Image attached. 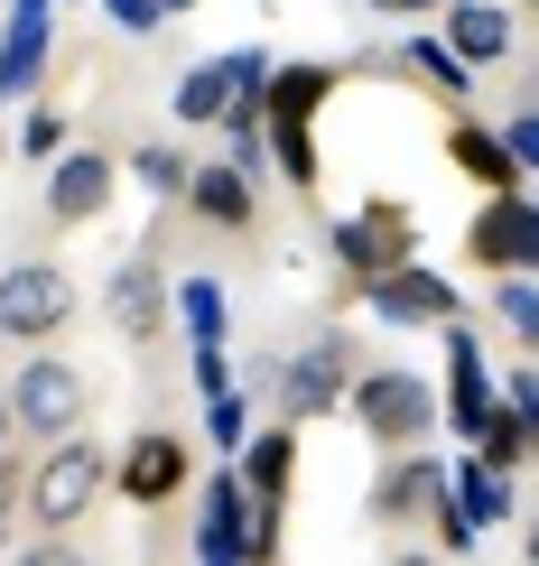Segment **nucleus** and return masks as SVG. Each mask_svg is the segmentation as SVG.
Masks as SVG:
<instances>
[{
	"label": "nucleus",
	"mask_w": 539,
	"mask_h": 566,
	"mask_svg": "<svg viewBox=\"0 0 539 566\" xmlns=\"http://www.w3.org/2000/svg\"><path fill=\"white\" fill-rule=\"evenodd\" d=\"M103 492H112L103 446L56 437V446L29 464V521H38V530H75V521H93V502H103Z\"/></svg>",
	"instance_id": "1"
},
{
	"label": "nucleus",
	"mask_w": 539,
	"mask_h": 566,
	"mask_svg": "<svg viewBox=\"0 0 539 566\" xmlns=\"http://www.w3.org/2000/svg\"><path fill=\"white\" fill-rule=\"evenodd\" d=\"M10 418H19V437H84V418H93V381H84V363H65V353H29L19 363V381H10Z\"/></svg>",
	"instance_id": "2"
},
{
	"label": "nucleus",
	"mask_w": 539,
	"mask_h": 566,
	"mask_svg": "<svg viewBox=\"0 0 539 566\" xmlns=\"http://www.w3.org/2000/svg\"><path fill=\"white\" fill-rule=\"evenodd\" d=\"M344 409L363 418V437H382V446H410L418 437H437V390L418 381L410 363H372V371H354V399H344Z\"/></svg>",
	"instance_id": "3"
},
{
	"label": "nucleus",
	"mask_w": 539,
	"mask_h": 566,
	"mask_svg": "<svg viewBox=\"0 0 539 566\" xmlns=\"http://www.w3.org/2000/svg\"><path fill=\"white\" fill-rule=\"evenodd\" d=\"M75 270L56 261H10L0 270V344H56L75 325Z\"/></svg>",
	"instance_id": "4"
},
{
	"label": "nucleus",
	"mask_w": 539,
	"mask_h": 566,
	"mask_svg": "<svg viewBox=\"0 0 539 566\" xmlns=\"http://www.w3.org/2000/svg\"><path fill=\"white\" fill-rule=\"evenodd\" d=\"M410 251H418V223H410V205L401 196H372L363 214H344L335 223V261H344V279H382V270H410Z\"/></svg>",
	"instance_id": "5"
},
{
	"label": "nucleus",
	"mask_w": 539,
	"mask_h": 566,
	"mask_svg": "<svg viewBox=\"0 0 539 566\" xmlns=\"http://www.w3.org/2000/svg\"><path fill=\"white\" fill-rule=\"evenodd\" d=\"M465 261L494 279H539V205L530 196H494L465 223Z\"/></svg>",
	"instance_id": "6"
},
{
	"label": "nucleus",
	"mask_w": 539,
	"mask_h": 566,
	"mask_svg": "<svg viewBox=\"0 0 539 566\" xmlns=\"http://www.w3.org/2000/svg\"><path fill=\"white\" fill-rule=\"evenodd\" d=\"M344 399H354V353H344L335 335L298 344V353H289V371H279V418H289V428H308V418L344 409Z\"/></svg>",
	"instance_id": "7"
},
{
	"label": "nucleus",
	"mask_w": 539,
	"mask_h": 566,
	"mask_svg": "<svg viewBox=\"0 0 539 566\" xmlns=\"http://www.w3.org/2000/svg\"><path fill=\"white\" fill-rule=\"evenodd\" d=\"M363 306H372L382 325H456V316H465V297H456L437 270H418V261H410V270L363 279Z\"/></svg>",
	"instance_id": "8"
},
{
	"label": "nucleus",
	"mask_w": 539,
	"mask_h": 566,
	"mask_svg": "<svg viewBox=\"0 0 539 566\" xmlns=\"http://www.w3.org/2000/svg\"><path fill=\"white\" fill-rule=\"evenodd\" d=\"M437 335H447V418H456V437H484V418H494V363H484V335L475 325H437Z\"/></svg>",
	"instance_id": "9"
},
{
	"label": "nucleus",
	"mask_w": 539,
	"mask_h": 566,
	"mask_svg": "<svg viewBox=\"0 0 539 566\" xmlns=\"http://www.w3.org/2000/svg\"><path fill=\"white\" fill-rule=\"evenodd\" d=\"M122 502H139V511H158V502H177L186 492V437H168V428H149V437H131V455H122Z\"/></svg>",
	"instance_id": "10"
},
{
	"label": "nucleus",
	"mask_w": 539,
	"mask_h": 566,
	"mask_svg": "<svg viewBox=\"0 0 539 566\" xmlns=\"http://www.w3.org/2000/svg\"><path fill=\"white\" fill-rule=\"evenodd\" d=\"M103 205H112V158L103 149H65L56 158V177H46V223H103Z\"/></svg>",
	"instance_id": "11"
},
{
	"label": "nucleus",
	"mask_w": 539,
	"mask_h": 566,
	"mask_svg": "<svg viewBox=\"0 0 539 566\" xmlns=\"http://www.w3.org/2000/svg\"><path fill=\"white\" fill-rule=\"evenodd\" d=\"M437 502H447V464L418 455V446H410V455H391L382 483H372V511H382V521H428Z\"/></svg>",
	"instance_id": "12"
},
{
	"label": "nucleus",
	"mask_w": 539,
	"mask_h": 566,
	"mask_svg": "<svg viewBox=\"0 0 539 566\" xmlns=\"http://www.w3.org/2000/svg\"><path fill=\"white\" fill-rule=\"evenodd\" d=\"M103 316H112V335H122V344H149L158 325H168V279H158V261H131L122 279H112Z\"/></svg>",
	"instance_id": "13"
},
{
	"label": "nucleus",
	"mask_w": 539,
	"mask_h": 566,
	"mask_svg": "<svg viewBox=\"0 0 539 566\" xmlns=\"http://www.w3.org/2000/svg\"><path fill=\"white\" fill-rule=\"evenodd\" d=\"M437 38H447L456 56L484 75V65H502V56H511V10H502V0H447Z\"/></svg>",
	"instance_id": "14"
},
{
	"label": "nucleus",
	"mask_w": 539,
	"mask_h": 566,
	"mask_svg": "<svg viewBox=\"0 0 539 566\" xmlns=\"http://www.w3.org/2000/svg\"><path fill=\"white\" fill-rule=\"evenodd\" d=\"M447 168H456V177H475L484 196H521V158L502 149V130L465 122V112H456V130H447Z\"/></svg>",
	"instance_id": "15"
},
{
	"label": "nucleus",
	"mask_w": 539,
	"mask_h": 566,
	"mask_svg": "<svg viewBox=\"0 0 539 566\" xmlns=\"http://www.w3.org/2000/svg\"><path fill=\"white\" fill-rule=\"evenodd\" d=\"M186 214L196 223H215V232H251V177L232 168V158H215V168H196V186H186Z\"/></svg>",
	"instance_id": "16"
},
{
	"label": "nucleus",
	"mask_w": 539,
	"mask_h": 566,
	"mask_svg": "<svg viewBox=\"0 0 539 566\" xmlns=\"http://www.w3.org/2000/svg\"><path fill=\"white\" fill-rule=\"evenodd\" d=\"M242 521H251V492H242V474H215V483H205V521H196V548H205V566H242Z\"/></svg>",
	"instance_id": "17"
},
{
	"label": "nucleus",
	"mask_w": 539,
	"mask_h": 566,
	"mask_svg": "<svg viewBox=\"0 0 539 566\" xmlns=\"http://www.w3.org/2000/svg\"><path fill=\"white\" fill-rule=\"evenodd\" d=\"M335 65H279L270 75V130H317V112L335 103Z\"/></svg>",
	"instance_id": "18"
},
{
	"label": "nucleus",
	"mask_w": 539,
	"mask_h": 566,
	"mask_svg": "<svg viewBox=\"0 0 539 566\" xmlns=\"http://www.w3.org/2000/svg\"><path fill=\"white\" fill-rule=\"evenodd\" d=\"M242 492L251 502H289V474H298V428L279 418V428H251V446H242Z\"/></svg>",
	"instance_id": "19"
},
{
	"label": "nucleus",
	"mask_w": 539,
	"mask_h": 566,
	"mask_svg": "<svg viewBox=\"0 0 539 566\" xmlns=\"http://www.w3.org/2000/svg\"><path fill=\"white\" fill-rule=\"evenodd\" d=\"M447 511H456L465 530H494V521H511V474H494L484 455L447 464Z\"/></svg>",
	"instance_id": "20"
},
{
	"label": "nucleus",
	"mask_w": 539,
	"mask_h": 566,
	"mask_svg": "<svg viewBox=\"0 0 539 566\" xmlns=\"http://www.w3.org/2000/svg\"><path fill=\"white\" fill-rule=\"evenodd\" d=\"M401 75L428 84L437 103H475V65H465L447 38H410V46H401Z\"/></svg>",
	"instance_id": "21"
},
{
	"label": "nucleus",
	"mask_w": 539,
	"mask_h": 566,
	"mask_svg": "<svg viewBox=\"0 0 539 566\" xmlns=\"http://www.w3.org/2000/svg\"><path fill=\"white\" fill-rule=\"evenodd\" d=\"M232 112V56H205L196 75H177V122L186 130H215Z\"/></svg>",
	"instance_id": "22"
},
{
	"label": "nucleus",
	"mask_w": 539,
	"mask_h": 566,
	"mask_svg": "<svg viewBox=\"0 0 539 566\" xmlns=\"http://www.w3.org/2000/svg\"><path fill=\"white\" fill-rule=\"evenodd\" d=\"M131 177L149 186L158 205H186V186H196V168H186L177 139H139V149H131Z\"/></svg>",
	"instance_id": "23"
},
{
	"label": "nucleus",
	"mask_w": 539,
	"mask_h": 566,
	"mask_svg": "<svg viewBox=\"0 0 539 566\" xmlns=\"http://www.w3.org/2000/svg\"><path fill=\"white\" fill-rule=\"evenodd\" d=\"M177 316H186V335H196V344H224V316H232V306H224V279H177Z\"/></svg>",
	"instance_id": "24"
},
{
	"label": "nucleus",
	"mask_w": 539,
	"mask_h": 566,
	"mask_svg": "<svg viewBox=\"0 0 539 566\" xmlns=\"http://www.w3.org/2000/svg\"><path fill=\"white\" fill-rule=\"evenodd\" d=\"M475 455L494 464V474H511V464L530 455V428L511 418V399H494V418H484V437H475Z\"/></svg>",
	"instance_id": "25"
},
{
	"label": "nucleus",
	"mask_w": 539,
	"mask_h": 566,
	"mask_svg": "<svg viewBox=\"0 0 539 566\" xmlns=\"http://www.w3.org/2000/svg\"><path fill=\"white\" fill-rule=\"evenodd\" d=\"M205 437H215L224 455H242V446H251V399H242V390H224V399H205Z\"/></svg>",
	"instance_id": "26"
},
{
	"label": "nucleus",
	"mask_w": 539,
	"mask_h": 566,
	"mask_svg": "<svg viewBox=\"0 0 539 566\" xmlns=\"http://www.w3.org/2000/svg\"><path fill=\"white\" fill-rule=\"evenodd\" d=\"M494 306H502V325H511V335L539 353V279H502V289H494Z\"/></svg>",
	"instance_id": "27"
},
{
	"label": "nucleus",
	"mask_w": 539,
	"mask_h": 566,
	"mask_svg": "<svg viewBox=\"0 0 539 566\" xmlns=\"http://www.w3.org/2000/svg\"><path fill=\"white\" fill-rule=\"evenodd\" d=\"M19 158H46V168H56V158H65V112H29V122H19Z\"/></svg>",
	"instance_id": "28"
},
{
	"label": "nucleus",
	"mask_w": 539,
	"mask_h": 566,
	"mask_svg": "<svg viewBox=\"0 0 539 566\" xmlns=\"http://www.w3.org/2000/svg\"><path fill=\"white\" fill-rule=\"evenodd\" d=\"M279 557V502H251V521H242V566H270Z\"/></svg>",
	"instance_id": "29"
},
{
	"label": "nucleus",
	"mask_w": 539,
	"mask_h": 566,
	"mask_svg": "<svg viewBox=\"0 0 539 566\" xmlns=\"http://www.w3.org/2000/svg\"><path fill=\"white\" fill-rule=\"evenodd\" d=\"M186 371H196V390H205V399H224V390H232V353H224V344H196V353H186Z\"/></svg>",
	"instance_id": "30"
},
{
	"label": "nucleus",
	"mask_w": 539,
	"mask_h": 566,
	"mask_svg": "<svg viewBox=\"0 0 539 566\" xmlns=\"http://www.w3.org/2000/svg\"><path fill=\"white\" fill-rule=\"evenodd\" d=\"M502 149L521 158V177L539 168V103H521V112H511V122H502Z\"/></svg>",
	"instance_id": "31"
},
{
	"label": "nucleus",
	"mask_w": 539,
	"mask_h": 566,
	"mask_svg": "<svg viewBox=\"0 0 539 566\" xmlns=\"http://www.w3.org/2000/svg\"><path fill=\"white\" fill-rule=\"evenodd\" d=\"M502 399H511V418L530 428V455H539V363H530V371H511V381H502Z\"/></svg>",
	"instance_id": "32"
},
{
	"label": "nucleus",
	"mask_w": 539,
	"mask_h": 566,
	"mask_svg": "<svg viewBox=\"0 0 539 566\" xmlns=\"http://www.w3.org/2000/svg\"><path fill=\"white\" fill-rule=\"evenodd\" d=\"M103 19H112V29H131V38L168 29V10H158V0H103Z\"/></svg>",
	"instance_id": "33"
},
{
	"label": "nucleus",
	"mask_w": 539,
	"mask_h": 566,
	"mask_svg": "<svg viewBox=\"0 0 539 566\" xmlns=\"http://www.w3.org/2000/svg\"><path fill=\"white\" fill-rule=\"evenodd\" d=\"M19 566H93V557H75L65 538H38V548H19Z\"/></svg>",
	"instance_id": "34"
},
{
	"label": "nucleus",
	"mask_w": 539,
	"mask_h": 566,
	"mask_svg": "<svg viewBox=\"0 0 539 566\" xmlns=\"http://www.w3.org/2000/svg\"><path fill=\"white\" fill-rule=\"evenodd\" d=\"M382 19H428V10H447V0H372Z\"/></svg>",
	"instance_id": "35"
},
{
	"label": "nucleus",
	"mask_w": 539,
	"mask_h": 566,
	"mask_svg": "<svg viewBox=\"0 0 539 566\" xmlns=\"http://www.w3.org/2000/svg\"><path fill=\"white\" fill-rule=\"evenodd\" d=\"M10 428H19V418H10V390H0V464H10Z\"/></svg>",
	"instance_id": "36"
},
{
	"label": "nucleus",
	"mask_w": 539,
	"mask_h": 566,
	"mask_svg": "<svg viewBox=\"0 0 539 566\" xmlns=\"http://www.w3.org/2000/svg\"><path fill=\"white\" fill-rule=\"evenodd\" d=\"M521 557L539 566V511H530V521H521Z\"/></svg>",
	"instance_id": "37"
},
{
	"label": "nucleus",
	"mask_w": 539,
	"mask_h": 566,
	"mask_svg": "<svg viewBox=\"0 0 539 566\" xmlns=\"http://www.w3.org/2000/svg\"><path fill=\"white\" fill-rule=\"evenodd\" d=\"M158 10H168V19H186V10H196V0H158Z\"/></svg>",
	"instance_id": "38"
},
{
	"label": "nucleus",
	"mask_w": 539,
	"mask_h": 566,
	"mask_svg": "<svg viewBox=\"0 0 539 566\" xmlns=\"http://www.w3.org/2000/svg\"><path fill=\"white\" fill-rule=\"evenodd\" d=\"M401 566H437V557H401Z\"/></svg>",
	"instance_id": "39"
},
{
	"label": "nucleus",
	"mask_w": 539,
	"mask_h": 566,
	"mask_svg": "<svg viewBox=\"0 0 539 566\" xmlns=\"http://www.w3.org/2000/svg\"><path fill=\"white\" fill-rule=\"evenodd\" d=\"M0 10H10V0H0Z\"/></svg>",
	"instance_id": "40"
},
{
	"label": "nucleus",
	"mask_w": 539,
	"mask_h": 566,
	"mask_svg": "<svg viewBox=\"0 0 539 566\" xmlns=\"http://www.w3.org/2000/svg\"><path fill=\"white\" fill-rule=\"evenodd\" d=\"M530 10H539V0H530Z\"/></svg>",
	"instance_id": "41"
}]
</instances>
